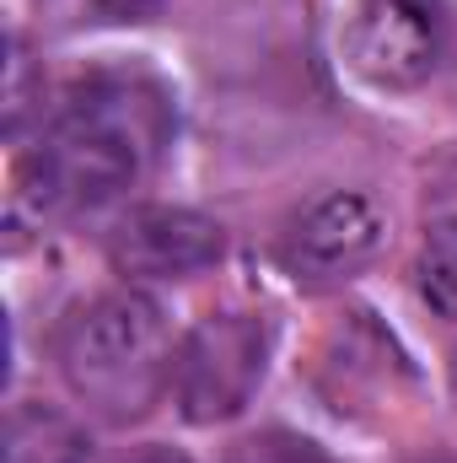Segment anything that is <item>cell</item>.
Wrapping results in <instances>:
<instances>
[{"label":"cell","instance_id":"6da1fadb","mask_svg":"<svg viewBox=\"0 0 457 463\" xmlns=\"http://www.w3.org/2000/svg\"><path fill=\"white\" fill-rule=\"evenodd\" d=\"M173 140V98L140 71H103L81 81L33 156L22 189L38 211H92L140 184Z\"/></svg>","mask_w":457,"mask_h":463},{"label":"cell","instance_id":"7a4b0ae2","mask_svg":"<svg viewBox=\"0 0 457 463\" xmlns=\"http://www.w3.org/2000/svg\"><path fill=\"white\" fill-rule=\"evenodd\" d=\"M173 329L167 313L140 291H108L76 307L60 329L65 388L108 426H129L156 410L173 388Z\"/></svg>","mask_w":457,"mask_h":463},{"label":"cell","instance_id":"3957f363","mask_svg":"<svg viewBox=\"0 0 457 463\" xmlns=\"http://www.w3.org/2000/svg\"><path fill=\"white\" fill-rule=\"evenodd\" d=\"M269 361V329L253 313H210L189 329L173 361V399L183 420L221 426L247 410L253 388L264 383Z\"/></svg>","mask_w":457,"mask_h":463},{"label":"cell","instance_id":"277c9868","mask_svg":"<svg viewBox=\"0 0 457 463\" xmlns=\"http://www.w3.org/2000/svg\"><path fill=\"white\" fill-rule=\"evenodd\" d=\"M442 38H447L442 0H350L344 11V60L382 92L420 87L442 60Z\"/></svg>","mask_w":457,"mask_h":463},{"label":"cell","instance_id":"5b68a950","mask_svg":"<svg viewBox=\"0 0 457 463\" xmlns=\"http://www.w3.org/2000/svg\"><path fill=\"white\" fill-rule=\"evenodd\" d=\"M382 242H387L382 211L366 194L340 189V194L312 200L291 222L285 242H280V259L302 286H344L382 253Z\"/></svg>","mask_w":457,"mask_h":463},{"label":"cell","instance_id":"8992f818","mask_svg":"<svg viewBox=\"0 0 457 463\" xmlns=\"http://www.w3.org/2000/svg\"><path fill=\"white\" fill-rule=\"evenodd\" d=\"M227 237L189 205H140L108 237V259L129 280H189L221 259Z\"/></svg>","mask_w":457,"mask_h":463},{"label":"cell","instance_id":"52a82bcc","mask_svg":"<svg viewBox=\"0 0 457 463\" xmlns=\"http://www.w3.org/2000/svg\"><path fill=\"white\" fill-rule=\"evenodd\" d=\"M5 463H87V431L54 404H16L5 415Z\"/></svg>","mask_w":457,"mask_h":463},{"label":"cell","instance_id":"ba28073f","mask_svg":"<svg viewBox=\"0 0 457 463\" xmlns=\"http://www.w3.org/2000/svg\"><path fill=\"white\" fill-rule=\"evenodd\" d=\"M415 275H420V297H425L442 318H457V216L442 222V227L425 237Z\"/></svg>","mask_w":457,"mask_h":463},{"label":"cell","instance_id":"9c48e42d","mask_svg":"<svg viewBox=\"0 0 457 463\" xmlns=\"http://www.w3.org/2000/svg\"><path fill=\"white\" fill-rule=\"evenodd\" d=\"M227 463H334L318 442L296 437V431H258V437H242L227 453Z\"/></svg>","mask_w":457,"mask_h":463},{"label":"cell","instance_id":"30bf717a","mask_svg":"<svg viewBox=\"0 0 457 463\" xmlns=\"http://www.w3.org/2000/svg\"><path fill=\"white\" fill-rule=\"evenodd\" d=\"M27 49H22V38L11 33V60H5V129L16 135L22 129V118H27Z\"/></svg>","mask_w":457,"mask_h":463},{"label":"cell","instance_id":"8fae6325","mask_svg":"<svg viewBox=\"0 0 457 463\" xmlns=\"http://www.w3.org/2000/svg\"><path fill=\"white\" fill-rule=\"evenodd\" d=\"M103 16H114V22H140V16H151L162 0H92Z\"/></svg>","mask_w":457,"mask_h":463},{"label":"cell","instance_id":"7c38bea8","mask_svg":"<svg viewBox=\"0 0 457 463\" xmlns=\"http://www.w3.org/2000/svg\"><path fill=\"white\" fill-rule=\"evenodd\" d=\"M118 463H189L178 448H140V453H129V458H118Z\"/></svg>","mask_w":457,"mask_h":463},{"label":"cell","instance_id":"4fadbf2b","mask_svg":"<svg viewBox=\"0 0 457 463\" xmlns=\"http://www.w3.org/2000/svg\"><path fill=\"white\" fill-rule=\"evenodd\" d=\"M452 377H457V366H452Z\"/></svg>","mask_w":457,"mask_h":463}]
</instances>
